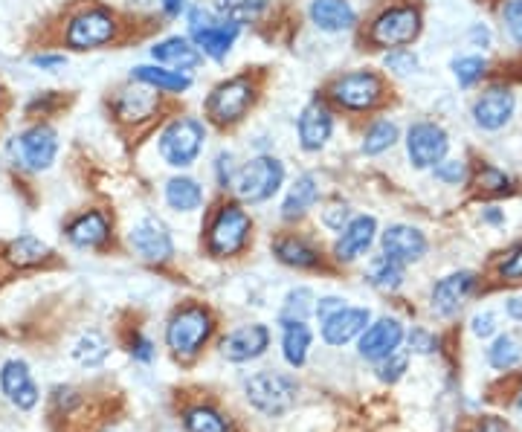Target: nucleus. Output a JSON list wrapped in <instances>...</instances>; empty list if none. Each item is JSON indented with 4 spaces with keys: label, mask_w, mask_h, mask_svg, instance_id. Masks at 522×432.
Returning a JSON list of instances; mask_svg holds the SVG:
<instances>
[{
    "label": "nucleus",
    "mask_w": 522,
    "mask_h": 432,
    "mask_svg": "<svg viewBox=\"0 0 522 432\" xmlns=\"http://www.w3.org/2000/svg\"><path fill=\"white\" fill-rule=\"evenodd\" d=\"M322 96L337 114L348 119L377 116L392 99V85L383 70L377 67H348L343 73L331 76L322 87Z\"/></svg>",
    "instance_id": "nucleus-1"
},
{
    "label": "nucleus",
    "mask_w": 522,
    "mask_h": 432,
    "mask_svg": "<svg viewBox=\"0 0 522 432\" xmlns=\"http://www.w3.org/2000/svg\"><path fill=\"white\" fill-rule=\"evenodd\" d=\"M259 96L261 82L256 73L250 70L232 73L227 79L215 82L203 96V119L218 131H232L241 122H247V116L259 105Z\"/></svg>",
    "instance_id": "nucleus-2"
},
{
    "label": "nucleus",
    "mask_w": 522,
    "mask_h": 432,
    "mask_svg": "<svg viewBox=\"0 0 522 432\" xmlns=\"http://www.w3.org/2000/svg\"><path fill=\"white\" fill-rule=\"evenodd\" d=\"M209 131L212 125L203 116L172 114L154 137L160 163L169 166L172 172H192L209 145Z\"/></svg>",
    "instance_id": "nucleus-3"
},
{
    "label": "nucleus",
    "mask_w": 522,
    "mask_h": 432,
    "mask_svg": "<svg viewBox=\"0 0 522 432\" xmlns=\"http://www.w3.org/2000/svg\"><path fill=\"white\" fill-rule=\"evenodd\" d=\"M421 35H424V9L415 0H386L369 18L363 38L372 50L389 53L398 47H412Z\"/></svg>",
    "instance_id": "nucleus-4"
},
{
    "label": "nucleus",
    "mask_w": 522,
    "mask_h": 432,
    "mask_svg": "<svg viewBox=\"0 0 522 432\" xmlns=\"http://www.w3.org/2000/svg\"><path fill=\"white\" fill-rule=\"evenodd\" d=\"M183 24H186V35L198 44L203 58L212 64H227L235 44L244 35V24L221 15L215 3H189Z\"/></svg>",
    "instance_id": "nucleus-5"
},
{
    "label": "nucleus",
    "mask_w": 522,
    "mask_h": 432,
    "mask_svg": "<svg viewBox=\"0 0 522 432\" xmlns=\"http://www.w3.org/2000/svg\"><path fill=\"white\" fill-rule=\"evenodd\" d=\"M250 238H253V215H250L247 203L227 198L209 212V221L203 230L206 256L235 259L250 247Z\"/></svg>",
    "instance_id": "nucleus-6"
},
{
    "label": "nucleus",
    "mask_w": 522,
    "mask_h": 432,
    "mask_svg": "<svg viewBox=\"0 0 522 432\" xmlns=\"http://www.w3.org/2000/svg\"><path fill=\"white\" fill-rule=\"evenodd\" d=\"M285 186H288V163L273 151H256L241 163L232 195L247 206H261L279 198Z\"/></svg>",
    "instance_id": "nucleus-7"
},
{
    "label": "nucleus",
    "mask_w": 522,
    "mask_h": 432,
    "mask_svg": "<svg viewBox=\"0 0 522 432\" xmlns=\"http://www.w3.org/2000/svg\"><path fill=\"white\" fill-rule=\"evenodd\" d=\"M122 21L111 6H82L79 12H73L64 24L61 32V44L73 53H93V50H105L119 41Z\"/></svg>",
    "instance_id": "nucleus-8"
},
{
    "label": "nucleus",
    "mask_w": 522,
    "mask_h": 432,
    "mask_svg": "<svg viewBox=\"0 0 522 432\" xmlns=\"http://www.w3.org/2000/svg\"><path fill=\"white\" fill-rule=\"evenodd\" d=\"M58 151H61L58 131L44 119L29 122L27 128H21L18 134L6 140V160L18 172L27 174L50 172L56 166Z\"/></svg>",
    "instance_id": "nucleus-9"
},
{
    "label": "nucleus",
    "mask_w": 522,
    "mask_h": 432,
    "mask_svg": "<svg viewBox=\"0 0 522 432\" xmlns=\"http://www.w3.org/2000/svg\"><path fill=\"white\" fill-rule=\"evenodd\" d=\"M404 154L406 163L415 172H433L435 166L450 157V134L435 119H415L404 128Z\"/></svg>",
    "instance_id": "nucleus-10"
},
{
    "label": "nucleus",
    "mask_w": 522,
    "mask_h": 432,
    "mask_svg": "<svg viewBox=\"0 0 522 432\" xmlns=\"http://www.w3.org/2000/svg\"><path fill=\"white\" fill-rule=\"evenodd\" d=\"M337 111L328 105L325 96L308 99L293 122V134H296V148L308 157H319L322 151H328V145L337 137Z\"/></svg>",
    "instance_id": "nucleus-11"
},
{
    "label": "nucleus",
    "mask_w": 522,
    "mask_h": 432,
    "mask_svg": "<svg viewBox=\"0 0 522 432\" xmlns=\"http://www.w3.org/2000/svg\"><path fill=\"white\" fill-rule=\"evenodd\" d=\"M215 331V319L203 305H183L177 308L166 325V346L172 348L177 357H195L206 340Z\"/></svg>",
    "instance_id": "nucleus-12"
},
{
    "label": "nucleus",
    "mask_w": 522,
    "mask_h": 432,
    "mask_svg": "<svg viewBox=\"0 0 522 432\" xmlns=\"http://www.w3.org/2000/svg\"><path fill=\"white\" fill-rule=\"evenodd\" d=\"M128 247L151 264H166L174 259V235L169 224L157 215H143L131 224Z\"/></svg>",
    "instance_id": "nucleus-13"
},
{
    "label": "nucleus",
    "mask_w": 522,
    "mask_h": 432,
    "mask_svg": "<svg viewBox=\"0 0 522 432\" xmlns=\"http://www.w3.org/2000/svg\"><path fill=\"white\" fill-rule=\"evenodd\" d=\"M247 398L259 412L276 418L296 404V383L279 372H259L247 380Z\"/></svg>",
    "instance_id": "nucleus-14"
},
{
    "label": "nucleus",
    "mask_w": 522,
    "mask_h": 432,
    "mask_svg": "<svg viewBox=\"0 0 522 432\" xmlns=\"http://www.w3.org/2000/svg\"><path fill=\"white\" fill-rule=\"evenodd\" d=\"M517 114V96L508 85H488L470 105L473 125L485 134L502 131Z\"/></svg>",
    "instance_id": "nucleus-15"
},
{
    "label": "nucleus",
    "mask_w": 522,
    "mask_h": 432,
    "mask_svg": "<svg viewBox=\"0 0 522 432\" xmlns=\"http://www.w3.org/2000/svg\"><path fill=\"white\" fill-rule=\"evenodd\" d=\"M160 108H163V96L148 85L131 82V79H128V85L119 87L111 99V111L122 125H145V122L157 119Z\"/></svg>",
    "instance_id": "nucleus-16"
},
{
    "label": "nucleus",
    "mask_w": 522,
    "mask_h": 432,
    "mask_svg": "<svg viewBox=\"0 0 522 432\" xmlns=\"http://www.w3.org/2000/svg\"><path fill=\"white\" fill-rule=\"evenodd\" d=\"M305 18L319 35H331V38L360 29V12L354 0H308Z\"/></svg>",
    "instance_id": "nucleus-17"
},
{
    "label": "nucleus",
    "mask_w": 522,
    "mask_h": 432,
    "mask_svg": "<svg viewBox=\"0 0 522 432\" xmlns=\"http://www.w3.org/2000/svg\"><path fill=\"white\" fill-rule=\"evenodd\" d=\"M148 58L157 61V64H166L172 70H180V73H189V76H198L203 64H206L198 44L186 32H172V35L157 38L148 47Z\"/></svg>",
    "instance_id": "nucleus-18"
},
{
    "label": "nucleus",
    "mask_w": 522,
    "mask_h": 432,
    "mask_svg": "<svg viewBox=\"0 0 522 432\" xmlns=\"http://www.w3.org/2000/svg\"><path fill=\"white\" fill-rule=\"evenodd\" d=\"M377 238H380L377 218L360 212V215H354L348 221L343 230L337 232V241H334V250L331 253H334V259L340 261V264H354V261H360L375 247Z\"/></svg>",
    "instance_id": "nucleus-19"
},
{
    "label": "nucleus",
    "mask_w": 522,
    "mask_h": 432,
    "mask_svg": "<svg viewBox=\"0 0 522 432\" xmlns=\"http://www.w3.org/2000/svg\"><path fill=\"white\" fill-rule=\"evenodd\" d=\"M479 288V276L473 270H456L444 279H438L430 290V305L438 317H456L464 308V302Z\"/></svg>",
    "instance_id": "nucleus-20"
},
{
    "label": "nucleus",
    "mask_w": 522,
    "mask_h": 432,
    "mask_svg": "<svg viewBox=\"0 0 522 432\" xmlns=\"http://www.w3.org/2000/svg\"><path fill=\"white\" fill-rule=\"evenodd\" d=\"M380 253H386L389 259L401 261V264H418L427 256L430 241L424 230L412 227V224H389L386 230L380 232Z\"/></svg>",
    "instance_id": "nucleus-21"
},
{
    "label": "nucleus",
    "mask_w": 522,
    "mask_h": 432,
    "mask_svg": "<svg viewBox=\"0 0 522 432\" xmlns=\"http://www.w3.org/2000/svg\"><path fill=\"white\" fill-rule=\"evenodd\" d=\"M322 201V180L317 172H299L288 186H285V198L279 206V218L296 224L305 215H311L317 209V203Z\"/></svg>",
    "instance_id": "nucleus-22"
},
{
    "label": "nucleus",
    "mask_w": 522,
    "mask_h": 432,
    "mask_svg": "<svg viewBox=\"0 0 522 432\" xmlns=\"http://www.w3.org/2000/svg\"><path fill=\"white\" fill-rule=\"evenodd\" d=\"M111 230H114V224L105 209H87L67 221L64 238L79 250H99L111 241Z\"/></svg>",
    "instance_id": "nucleus-23"
},
{
    "label": "nucleus",
    "mask_w": 522,
    "mask_h": 432,
    "mask_svg": "<svg viewBox=\"0 0 522 432\" xmlns=\"http://www.w3.org/2000/svg\"><path fill=\"white\" fill-rule=\"evenodd\" d=\"M128 79H131V82H140V85H148L151 90H157L160 96H169V99L186 96V93L195 87V76L172 70V67L157 64V61L134 64L131 73H128Z\"/></svg>",
    "instance_id": "nucleus-24"
},
{
    "label": "nucleus",
    "mask_w": 522,
    "mask_h": 432,
    "mask_svg": "<svg viewBox=\"0 0 522 432\" xmlns=\"http://www.w3.org/2000/svg\"><path fill=\"white\" fill-rule=\"evenodd\" d=\"M406 331L401 325V319L395 317H383L372 322L363 334H360V357L363 360H372V363H380L386 360L389 354H395L401 343H404Z\"/></svg>",
    "instance_id": "nucleus-25"
},
{
    "label": "nucleus",
    "mask_w": 522,
    "mask_h": 432,
    "mask_svg": "<svg viewBox=\"0 0 522 432\" xmlns=\"http://www.w3.org/2000/svg\"><path fill=\"white\" fill-rule=\"evenodd\" d=\"M267 346H270V328L261 322H250V325H241V328L230 331L221 340V354L230 363H247V360L261 357Z\"/></svg>",
    "instance_id": "nucleus-26"
},
{
    "label": "nucleus",
    "mask_w": 522,
    "mask_h": 432,
    "mask_svg": "<svg viewBox=\"0 0 522 432\" xmlns=\"http://www.w3.org/2000/svg\"><path fill=\"white\" fill-rule=\"evenodd\" d=\"M163 201L177 215H195L206 206V186L192 172H174L163 183Z\"/></svg>",
    "instance_id": "nucleus-27"
},
{
    "label": "nucleus",
    "mask_w": 522,
    "mask_h": 432,
    "mask_svg": "<svg viewBox=\"0 0 522 432\" xmlns=\"http://www.w3.org/2000/svg\"><path fill=\"white\" fill-rule=\"evenodd\" d=\"M319 325H322V340L328 346H346L372 325V311L357 308V305H346L343 311H337L334 317H328Z\"/></svg>",
    "instance_id": "nucleus-28"
},
{
    "label": "nucleus",
    "mask_w": 522,
    "mask_h": 432,
    "mask_svg": "<svg viewBox=\"0 0 522 432\" xmlns=\"http://www.w3.org/2000/svg\"><path fill=\"white\" fill-rule=\"evenodd\" d=\"M401 140H404V131L398 125V119L389 114H377L360 131V154L375 160V157L389 154L395 145H401Z\"/></svg>",
    "instance_id": "nucleus-29"
},
{
    "label": "nucleus",
    "mask_w": 522,
    "mask_h": 432,
    "mask_svg": "<svg viewBox=\"0 0 522 432\" xmlns=\"http://www.w3.org/2000/svg\"><path fill=\"white\" fill-rule=\"evenodd\" d=\"M0 389H3V395L18 406V409H32V406L38 404V386H35V380L29 375L24 360L3 363V369H0Z\"/></svg>",
    "instance_id": "nucleus-30"
},
{
    "label": "nucleus",
    "mask_w": 522,
    "mask_h": 432,
    "mask_svg": "<svg viewBox=\"0 0 522 432\" xmlns=\"http://www.w3.org/2000/svg\"><path fill=\"white\" fill-rule=\"evenodd\" d=\"M273 256L285 267L293 270H319L322 267V253L317 244H311L305 235H279L273 241Z\"/></svg>",
    "instance_id": "nucleus-31"
},
{
    "label": "nucleus",
    "mask_w": 522,
    "mask_h": 432,
    "mask_svg": "<svg viewBox=\"0 0 522 432\" xmlns=\"http://www.w3.org/2000/svg\"><path fill=\"white\" fill-rule=\"evenodd\" d=\"M363 276H366V282L375 290H380V293H395V290L404 288L406 264L389 259L386 253H380V256H372V259H369Z\"/></svg>",
    "instance_id": "nucleus-32"
},
{
    "label": "nucleus",
    "mask_w": 522,
    "mask_h": 432,
    "mask_svg": "<svg viewBox=\"0 0 522 432\" xmlns=\"http://www.w3.org/2000/svg\"><path fill=\"white\" fill-rule=\"evenodd\" d=\"M314 343V331L308 328V322H288L282 325V354L293 369L305 366L308 351Z\"/></svg>",
    "instance_id": "nucleus-33"
},
{
    "label": "nucleus",
    "mask_w": 522,
    "mask_h": 432,
    "mask_svg": "<svg viewBox=\"0 0 522 432\" xmlns=\"http://www.w3.org/2000/svg\"><path fill=\"white\" fill-rule=\"evenodd\" d=\"M317 311V293L308 288V285H299V288H290L282 308H279V325H288V322H305Z\"/></svg>",
    "instance_id": "nucleus-34"
},
{
    "label": "nucleus",
    "mask_w": 522,
    "mask_h": 432,
    "mask_svg": "<svg viewBox=\"0 0 522 432\" xmlns=\"http://www.w3.org/2000/svg\"><path fill=\"white\" fill-rule=\"evenodd\" d=\"M50 256V247L41 241V238H35V235H18L9 247H6V259L9 264H15V267H35V264H41V261Z\"/></svg>",
    "instance_id": "nucleus-35"
},
{
    "label": "nucleus",
    "mask_w": 522,
    "mask_h": 432,
    "mask_svg": "<svg viewBox=\"0 0 522 432\" xmlns=\"http://www.w3.org/2000/svg\"><path fill=\"white\" fill-rule=\"evenodd\" d=\"M212 3L221 15H227V18L244 24V27L261 21L273 9V0H212Z\"/></svg>",
    "instance_id": "nucleus-36"
},
{
    "label": "nucleus",
    "mask_w": 522,
    "mask_h": 432,
    "mask_svg": "<svg viewBox=\"0 0 522 432\" xmlns=\"http://www.w3.org/2000/svg\"><path fill=\"white\" fill-rule=\"evenodd\" d=\"M380 70L392 79H412L421 73V56L418 50L412 47H398V50H389L380 58Z\"/></svg>",
    "instance_id": "nucleus-37"
},
{
    "label": "nucleus",
    "mask_w": 522,
    "mask_h": 432,
    "mask_svg": "<svg viewBox=\"0 0 522 432\" xmlns=\"http://www.w3.org/2000/svg\"><path fill=\"white\" fill-rule=\"evenodd\" d=\"M450 73H453L456 85L462 90H473L476 85H482V79L488 76V58L479 56V53L456 56L450 61Z\"/></svg>",
    "instance_id": "nucleus-38"
},
{
    "label": "nucleus",
    "mask_w": 522,
    "mask_h": 432,
    "mask_svg": "<svg viewBox=\"0 0 522 432\" xmlns=\"http://www.w3.org/2000/svg\"><path fill=\"white\" fill-rule=\"evenodd\" d=\"M241 163H244V160H238V154H235L232 148H227V145H221V148L212 154L209 172H212V180H215V186H218L221 192H232Z\"/></svg>",
    "instance_id": "nucleus-39"
},
{
    "label": "nucleus",
    "mask_w": 522,
    "mask_h": 432,
    "mask_svg": "<svg viewBox=\"0 0 522 432\" xmlns=\"http://www.w3.org/2000/svg\"><path fill=\"white\" fill-rule=\"evenodd\" d=\"M520 360H522V346L511 337V334H499V337L493 340V346L488 348V363H491L493 369H499V372L514 369Z\"/></svg>",
    "instance_id": "nucleus-40"
},
{
    "label": "nucleus",
    "mask_w": 522,
    "mask_h": 432,
    "mask_svg": "<svg viewBox=\"0 0 522 432\" xmlns=\"http://www.w3.org/2000/svg\"><path fill=\"white\" fill-rule=\"evenodd\" d=\"M73 357L87 366V369H96V366H102L105 363V357H108V343H105V337L102 334H96V331H87L79 337V343L73 348Z\"/></svg>",
    "instance_id": "nucleus-41"
},
{
    "label": "nucleus",
    "mask_w": 522,
    "mask_h": 432,
    "mask_svg": "<svg viewBox=\"0 0 522 432\" xmlns=\"http://www.w3.org/2000/svg\"><path fill=\"white\" fill-rule=\"evenodd\" d=\"M183 424H186V430L189 432H230L227 418L218 415V412L209 409V406H195V409H189L186 418H183Z\"/></svg>",
    "instance_id": "nucleus-42"
},
{
    "label": "nucleus",
    "mask_w": 522,
    "mask_h": 432,
    "mask_svg": "<svg viewBox=\"0 0 522 432\" xmlns=\"http://www.w3.org/2000/svg\"><path fill=\"white\" fill-rule=\"evenodd\" d=\"M473 183H476L479 192H485V195H508V192L514 189V180L502 172L499 166H491V163L479 166V172L473 174Z\"/></svg>",
    "instance_id": "nucleus-43"
},
{
    "label": "nucleus",
    "mask_w": 522,
    "mask_h": 432,
    "mask_svg": "<svg viewBox=\"0 0 522 432\" xmlns=\"http://www.w3.org/2000/svg\"><path fill=\"white\" fill-rule=\"evenodd\" d=\"M430 174H433L435 183H441V186H464L473 177L467 160H462V157H444Z\"/></svg>",
    "instance_id": "nucleus-44"
},
{
    "label": "nucleus",
    "mask_w": 522,
    "mask_h": 432,
    "mask_svg": "<svg viewBox=\"0 0 522 432\" xmlns=\"http://www.w3.org/2000/svg\"><path fill=\"white\" fill-rule=\"evenodd\" d=\"M61 105H64V96L58 90H38L27 99L24 114L32 116V119H47V116L56 114Z\"/></svg>",
    "instance_id": "nucleus-45"
},
{
    "label": "nucleus",
    "mask_w": 522,
    "mask_h": 432,
    "mask_svg": "<svg viewBox=\"0 0 522 432\" xmlns=\"http://www.w3.org/2000/svg\"><path fill=\"white\" fill-rule=\"evenodd\" d=\"M319 218H322V227H325V230L340 232L343 227H346L348 221L354 218V212H351V203L340 201V198H337V201L325 203V209H322V215H319Z\"/></svg>",
    "instance_id": "nucleus-46"
},
{
    "label": "nucleus",
    "mask_w": 522,
    "mask_h": 432,
    "mask_svg": "<svg viewBox=\"0 0 522 432\" xmlns=\"http://www.w3.org/2000/svg\"><path fill=\"white\" fill-rule=\"evenodd\" d=\"M496 273L505 282H522V244H514L502 253V259L496 261Z\"/></svg>",
    "instance_id": "nucleus-47"
},
{
    "label": "nucleus",
    "mask_w": 522,
    "mask_h": 432,
    "mask_svg": "<svg viewBox=\"0 0 522 432\" xmlns=\"http://www.w3.org/2000/svg\"><path fill=\"white\" fill-rule=\"evenodd\" d=\"M502 24H505V32L508 38L522 47V0H508L502 6Z\"/></svg>",
    "instance_id": "nucleus-48"
},
{
    "label": "nucleus",
    "mask_w": 522,
    "mask_h": 432,
    "mask_svg": "<svg viewBox=\"0 0 522 432\" xmlns=\"http://www.w3.org/2000/svg\"><path fill=\"white\" fill-rule=\"evenodd\" d=\"M29 67L41 70V73H58L61 67H67V53L58 50H38L29 56Z\"/></svg>",
    "instance_id": "nucleus-49"
},
{
    "label": "nucleus",
    "mask_w": 522,
    "mask_h": 432,
    "mask_svg": "<svg viewBox=\"0 0 522 432\" xmlns=\"http://www.w3.org/2000/svg\"><path fill=\"white\" fill-rule=\"evenodd\" d=\"M406 372V357L404 354H389L386 360H380V366H377V377L383 380V383H395V380H401Z\"/></svg>",
    "instance_id": "nucleus-50"
},
{
    "label": "nucleus",
    "mask_w": 522,
    "mask_h": 432,
    "mask_svg": "<svg viewBox=\"0 0 522 432\" xmlns=\"http://www.w3.org/2000/svg\"><path fill=\"white\" fill-rule=\"evenodd\" d=\"M470 331H473L479 340H488V337H493V334L499 331V319H496L493 311H479L476 317L470 319Z\"/></svg>",
    "instance_id": "nucleus-51"
},
{
    "label": "nucleus",
    "mask_w": 522,
    "mask_h": 432,
    "mask_svg": "<svg viewBox=\"0 0 522 432\" xmlns=\"http://www.w3.org/2000/svg\"><path fill=\"white\" fill-rule=\"evenodd\" d=\"M406 340H409V351H415V354H433L438 348L435 334H430L427 328H412Z\"/></svg>",
    "instance_id": "nucleus-52"
},
{
    "label": "nucleus",
    "mask_w": 522,
    "mask_h": 432,
    "mask_svg": "<svg viewBox=\"0 0 522 432\" xmlns=\"http://www.w3.org/2000/svg\"><path fill=\"white\" fill-rule=\"evenodd\" d=\"M467 44L476 50H491L493 47V32L488 24H470L467 27Z\"/></svg>",
    "instance_id": "nucleus-53"
},
{
    "label": "nucleus",
    "mask_w": 522,
    "mask_h": 432,
    "mask_svg": "<svg viewBox=\"0 0 522 432\" xmlns=\"http://www.w3.org/2000/svg\"><path fill=\"white\" fill-rule=\"evenodd\" d=\"M346 308V299L343 296H334V293H328V296H319L317 299V311H314V317L319 322H325L328 317H334L337 311H343Z\"/></svg>",
    "instance_id": "nucleus-54"
},
{
    "label": "nucleus",
    "mask_w": 522,
    "mask_h": 432,
    "mask_svg": "<svg viewBox=\"0 0 522 432\" xmlns=\"http://www.w3.org/2000/svg\"><path fill=\"white\" fill-rule=\"evenodd\" d=\"M189 3H192V0H157L160 15H163L166 21H180V18L186 15Z\"/></svg>",
    "instance_id": "nucleus-55"
},
{
    "label": "nucleus",
    "mask_w": 522,
    "mask_h": 432,
    "mask_svg": "<svg viewBox=\"0 0 522 432\" xmlns=\"http://www.w3.org/2000/svg\"><path fill=\"white\" fill-rule=\"evenodd\" d=\"M473 432H511V427L502 421V418H496V415H488V418H482L479 424H476V430Z\"/></svg>",
    "instance_id": "nucleus-56"
},
{
    "label": "nucleus",
    "mask_w": 522,
    "mask_h": 432,
    "mask_svg": "<svg viewBox=\"0 0 522 432\" xmlns=\"http://www.w3.org/2000/svg\"><path fill=\"white\" fill-rule=\"evenodd\" d=\"M131 354L137 357V360H143V363H148L151 357H154V351H151V343L145 340V337H134V343H131Z\"/></svg>",
    "instance_id": "nucleus-57"
},
{
    "label": "nucleus",
    "mask_w": 522,
    "mask_h": 432,
    "mask_svg": "<svg viewBox=\"0 0 522 432\" xmlns=\"http://www.w3.org/2000/svg\"><path fill=\"white\" fill-rule=\"evenodd\" d=\"M482 221H485V224H493V227H499V224H505V212H502V209H496V206H485Z\"/></svg>",
    "instance_id": "nucleus-58"
},
{
    "label": "nucleus",
    "mask_w": 522,
    "mask_h": 432,
    "mask_svg": "<svg viewBox=\"0 0 522 432\" xmlns=\"http://www.w3.org/2000/svg\"><path fill=\"white\" fill-rule=\"evenodd\" d=\"M505 314L511 319H517V322H522V296H511V299L505 302Z\"/></svg>",
    "instance_id": "nucleus-59"
},
{
    "label": "nucleus",
    "mask_w": 522,
    "mask_h": 432,
    "mask_svg": "<svg viewBox=\"0 0 522 432\" xmlns=\"http://www.w3.org/2000/svg\"><path fill=\"white\" fill-rule=\"evenodd\" d=\"M3 96H6V90H3V82H0V105H3Z\"/></svg>",
    "instance_id": "nucleus-60"
},
{
    "label": "nucleus",
    "mask_w": 522,
    "mask_h": 432,
    "mask_svg": "<svg viewBox=\"0 0 522 432\" xmlns=\"http://www.w3.org/2000/svg\"><path fill=\"white\" fill-rule=\"evenodd\" d=\"M517 406H520V409H522V398H520V401H517Z\"/></svg>",
    "instance_id": "nucleus-61"
}]
</instances>
